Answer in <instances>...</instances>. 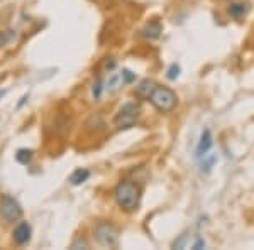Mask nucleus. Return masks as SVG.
<instances>
[{
    "label": "nucleus",
    "mask_w": 254,
    "mask_h": 250,
    "mask_svg": "<svg viewBox=\"0 0 254 250\" xmlns=\"http://www.w3.org/2000/svg\"><path fill=\"white\" fill-rule=\"evenodd\" d=\"M114 198L121 210L127 213L134 211L139 208L141 203V188L132 181H121L114 191Z\"/></svg>",
    "instance_id": "f257e3e1"
},
{
    "label": "nucleus",
    "mask_w": 254,
    "mask_h": 250,
    "mask_svg": "<svg viewBox=\"0 0 254 250\" xmlns=\"http://www.w3.org/2000/svg\"><path fill=\"white\" fill-rule=\"evenodd\" d=\"M147 101H151V105H153L158 112L170 113V112H173L176 108V105H178V97H176V93L171 88L159 87L158 85Z\"/></svg>",
    "instance_id": "f03ea898"
},
{
    "label": "nucleus",
    "mask_w": 254,
    "mask_h": 250,
    "mask_svg": "<svg viewBox=\"0 0 254 250\" xmlns=\"http://www.w3.org/2000/svg\"><path fill=\"white\" fill-rule=\"evenodd\" d=\"M139 115H141V106L136 101H127L121 106L119 113L114 118V127L117 130H127L137 122Z\"/></svg>",
    "instance_id": "7ed1b4c3"
},
{
    "label": "nucleus",
    "mask_w": 254,
    "mask_h": 250,
    "mask_svg": "<svg viewBox=\"0 0 254 250\" xmlns=\"http://www.w3.org/2000/svg\"><path fill=\"white\" fill-rule=\"evenodd\" d=\"M93 239L102 247H117L119 244V230L116 225L110 221H100L95 228H93Z\"/></svg>",
    "instance_id": "20e7f679"
},
{
    "label": "nucleus",
    "mask_w": 254,
    "mask_h": 250,
    "mask_svg": "<svg viewBox=\"0 0 254 250\" xmlns=\"http://www.w3.org/2000/svg\"><path fill=\"white\" fill-rule=\"evenodd\" d=\"M0 216L7 223H14V221L22 218V208H20L17 200L9 195L0 196Z\"/></svg>",
    "instance_id": "39448f33"
},
{
    "label": "nucleus",
    "mask_w": 254,
    "mask_h": 250,
    "mask_svg": "<svg viewBox=\"0 0 254 250\" xmlns=\"http://www.w3.org/2000/svg\"><path fill=\"white\" fill-rule=\"evenodd\" d=\"M212 146H214V137H212V132L210 129H203L202 135H200V141H198V146H196V150H195V155L196 157H203L210 152Z\"/></svg>",
    "instance_id": "423d86ee"
},
{
    "label": "nucleus",
    "mask_w": 254,
    "mask_h": 250,
    "mask_svg": "<svg viewBox=\"0 0 254 250\" xmlns=\"http://www.w3.org/2000/svg\"><path fill=\"white\" fill-rule=\"evenodd\" d=\"M31 240V225L27 221H20L14 230V242L17 245H26Z\"/></svg>",
    "instance_id": "0eeeda50"
},
{
    "label": "nucleus",
    "mask_w": 254,
    "mask_h": 250,
    "mask_svg": "<svg viewBox=\"0 0 254 250\" xmlns=\"http://www.w3.org/2000/svg\"><path fill=\"white\" fill-rule=\"evenodd\" d=\"M249 10H251V5L246 2H232L231 5L227 7V14L236 20L244 19L246 15L249 14Z\"/></svg>",
    "instance_id": "6e6552de"
},
{
    "label": "nucleus",
    "mask_w": 254,
    "mask_h": 250,
    "mask_svg": "<svg viewBox=\"0 0 254 250\" xmlns=\"http://www.w3.org/2000/svg\"><path fill=\"white\" fill-rule=\"evenodd\" d=\"M156 87H158V83L154 80H142L136 87V97L141 98V100H149V97L153 95Z\"/></svg>",
    "instance_id": "1a4fd4ad"
},
{
    "label": "nucleus",
    "mask_w": 254,
    "mask_h": 250,
    "mask_svg": "<svg viewBox=\"0 0 254 250\" xmlns=\"http://www.w3.org/2000/svg\"><path fill=\"white\" fill-rule=\"evenodd\" d=\"M161 32H163L161 22H159V20H153V22H149V24H147V26L144 27V29H142V36H144L146 39L154 41V39H159Z\"/></svg>",
    "instance_id": "9d476101"
},
{
    "label": "nucleus",
    "mask_w": 254,
    "mask_h": 250,
    "mask_svg": "<svg viewBox=\"0 0 254 250\" xmlns=\"http://www.w3.org/2000/svg\"><path fill=\"white\" fill-rule=\"evenodd\" d=\"M202 159V162H200V171L202 173H212V169H214V166L217 164V161H219V157H217L215 154H207V155H203V157H200Z\"/></svg>",
    "instance_id": "9b49d317"
},
{
    "label": "nucleus",
    "mask_w": 254,
    "mask_h": 250,
    "mask_svg": "<svg viewBox=\"0 0 254 250\" xmlns=\"http://www.w3.org/2000/svg\"><path fill=\"white\" fill-rule=\"evenodd\" d=\"M90 178V171L88 169H76L73 171V174L69 176V183L73 184V186H80V184H83L87 179Z\"/></svg>",
    "instance_id": "f8f14e48"
},
{
    "label": "nucleus",
    "mask_w": 254,
    "mask_h": 250,
    "mask_svg": "<svg viewBox=\"0 0 254 250\" xmlns=\"http://www.w3.org/2000/svg\"><path fill=\"white\" fill-rule=\"evenodd\" d=\"M15 159L20 164H29L32 159V150L31 149H19L17 154H15Z\"/></svg>",
    "instance_id": "ddd939ff"
},
{
    "label": "nucleus",
    "mask_w": 254,
    "mask_h": 250,
    "mask_svg": "<svg viewBox=\"0 0 254 250\" xmlns=\"http://www.w3.org/2000/svg\"><path fill=\"white\" fill-rule=\"evenodd\" d=\"M14 32L15 31H0V48L7 46V44H9L10 41L15 38Z\"/></svg>",
    "instance_id": "4468645a"
},
{
    "label": "nucleus",
    "mask_w": 254,
    "mask_h": 250,
    "mask_svg": "<svg viewBox=\"0 0 254 250\" xmlns=\"http://www.w3.org/2000/svg\"><path fill=\"white\" fill-rule=\"evenodd\" d=\"M168 80H176L180 76V66L178 64H171L170 69H168Z\"/></svg>",
    "instance_id": "2eb2a0df"
},
{
    "label": "nucleus",
    "mask_w": 254,
    "mask_h": 250,
    "mask_svg": "<svg viewBox=\"0 0 254 250\" xmlns=\"http://www.w3.org/2000/svg\"><path fill=\"white\" fill-rule=\"evenodd\" d=\"M122 80H124V85L126 83H130V81L134 80V78H136V75H134L132 71H129V69H122Z\"/></svg>",
    "instance_id": "dca6fc26"
},
{
    "label": "nucleus",
    "mask_w": 254,
    "mask_h": 250,
    "mask_svg": "<svg viewBox=\"0 0 254 250\" xmlns=\"http://www.w3.org/2000/svg\"><path fill=\"white\" fill-rule=\"evenodd\" d=\"M102 85H104V81L102 80H98L97 85H93V97L95 98H100L102 92H104V87H102Z\"/></svg>",
    "instance_id": "f3484780"
},
{
    "label": "nucleus",
    "mask_w": 254,
    "mask_h": 250,
    "mask_svg": "<svg viewBox=\"0 0 254 250\" xmlns=\"http://www.w3.org/2000/svg\"><path fill=\"white\" fill-rule=\"evenodd\" d=\"M191 249H195V250L205 249V240H203L202 237H196V240H195V244L191 245Z\"/></svg>",
    "instance_id": "a211bd4d"
},
{
    "label": "nucleus",
    "mask_w": 254,
    "mask_h": 250,
    "mask_svg": "<svg viewBox=\"0 0 254 250\" xmlns=\"http://www.w3.org/2000/svg\"><path fill=\"white\" fill-rule=\"evenodd\" d=\"M185 242H187V235H182V239L176 240L173 244V249H183L185 247Z\"/></svg>",
    "instance_id": "6ab92c4d"
},
{
    "label": "nucleus",
    "mask_w": 254,
    "mask_h": 250,
    "mask_svg": "<svg viewBox=\"0 0 254 250\" xmlns=\"http://www.w3.org/2000/svg\"><path fill=\"white\" fill-rule=\"evenodd\" d=\"M76 247H83V249H88V244H85V242H75V244L71 245V249H76Z\"/></svg>",
    "instance_id": "aec40b11"
},
{
    "label": "nucleus",
    "mask_w": 254,
    "mask_h": 250,
    "mask_svg": "<svg viewBox=\"0 0 254 250\" xmlns=\"http://www.w3.org/2000/svg\"><path fill=\"white\" fill-rule=\"evenodd\" d=\"M3 95H5V92H2V93H0V98H2Z\"/></svg>",
    "instance_id": "412c9836"
}]
</instances>
